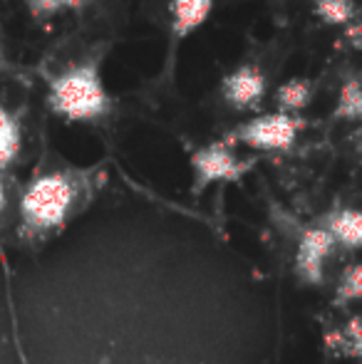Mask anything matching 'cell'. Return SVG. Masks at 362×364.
<instances>
[{"instance_id":"1","label":"cell","mask_w":362,"mask_h":364,"mask_svg":"<svg viewBox=\"0 0 362 364\" xmlns=\"http://www.w3.org/2000/svg\"><path fill=\"white\" fill-rule=\"evenodd\" d=\"M48 107L55 117L75 124L105 119L112 112V95L105 85L100 63L82 60L55 75L48 85Z\"/></svg>"},{"instance_id":"2","label":"cell","mask_w":362,"mask_h":364,"mask_svg":"<svg viewBox=\"0 0 362 364\" xmlns=\"http://www.w3.org/2000/svg\"><path fill=\"white\" fill-rule=\"evenodd\" d=\"M80 198V176L73 171L38 173L20 196V216L30 230H53L75 211Z\"/></svg>"},{"instance_id":"3","label":"cell","mask_w":362,"mask_h":364,"mask_svg":"<svg viewBox=\"0 0 362 364\" xmlns=\"http://www.w3.org/2000/svg\"><path fill=\"white\" fill-rule=\"evenodd\" d=\"M305 122L303 117L285 114V112H268V114H256L238 124L231 132L228 141H238V144L256 149V151L266 154H280L290 151L298 141L300 132H303Z\"/></svg>"},{"instance_id":"4","label":"cell","mask_w":362,"mask_h":364,"mask_svg":"<svg viewBox=\"0 0 362 364\" xmlns=\"http://www.w3.org/2000/svg\"><path fill=\"white\" fill-rule=\"evenodd\" d=\"M251 161H241L231 149V141H211L191 154L193 191L211 186V183L238 181L248 171Z\"/></svg>"},{"instance_id":"5","label":"cell","mask_w":362,"mask_h":364,"mask_svg":"<svg viewBox=\"0 0 362 364\" xmlns=\"http://www.w3.org/2000/svg\"><path fill=\"white\" fill-rule=\"evenodd\" d=\"M268 92V77L258 65H238L221 80V97L228 107L243 112L261 105Z\"/></svg>"},{"instance_id":"6","label":"cell","mask_w":362,"mask_h":364,"mask_svg":"<svg viewBox=\"0 0 362 364\" xmlns=\"http://www.w3.org/2000/svg\"><path fill=\"white\" fill-rule=\"evenodd\" d=\"M335 248V240L323 225H313L303 233L298 245V273L308 283H318L323 278V265Z\"/></svg>"},{"instance_id":"7","label":"cell","mask_w":362,"mask_h":364,"mask_svg":"<svg viewBox=\"0 0 362 364\" xmlns=\"http://www.w3.org/2000/svg\"><path fill=\"white\" fill-rule=\"evenodd\" d=\"M213 3L216 0H171L169 13H171V33H174V38L186 40L196 30H201L208 23V18H211Z\"/></svg>"},{"instance_id":"8","label":"cell","mask_w":362,"mask_h":364,"mask_svg":"<svg viewBox=\"0 0 362 364\" xmlns=\"http://www.w3.org/2000/svg\"><path fill=\"white\" fill-rule=\"evenodd\" d=\"M335 243L345 248H358L362 243V216L355 208H338L328 216L323 225Z\"/></svg>"},{"instance_id":"9","label":"cell","mask_w":362,"mask_h":364,"mask_svg":"<svg viewBox=\"0 0 362 364\" xmlns=\"http://www.w3.org/2000/svg\"><path fill=\"white\" fill-rule=\"evenodd\" d=\"M313 82L305 80V77H293L275 90V107H278V112L300 117V112L313 102Z\"/></svg>"},{"instance_id":"10","label":"cell","mask_w":362,"mask_h":364,"mask_svg":"<svg viewBox=\"0 0 362 364\" xmlns=\"http://www.w3.org/2000/svg\"><path fill=\"white\" fill-rule=\"evenodd\" d=\"M20 146H23L20 122L15 119L13 112L0 107V171L13 166L15 159L20 156Z\"/></svg>"},{"instance_id":"11","label":"cell","mask_w":362,"mask_h":364,"mask_svg":"<svg viewBox=\"0 0 362 364\" xmlns=\"http://www.w3.org/2000/svg\"><path fill=\"white\" fill-rule=\"evenodd\" d=\"M313 10L320 23L330 25V28L345 30L358 20V10H355L353 0H313Z\"/></svg>"},{"instance_id":"12","label":"cell","mask_w":362,"mask_h":364,"mask_svg":"<svg viewBox=\"0 0 362 364\" xmlns=\"http://www.w3.org/2000/svg\"><path fill=\"white\" fill-rule=\"evenodd\" d=\"M333 114L345 122H358L362 117V90L358 77H350L348 82H343Z\"/></svg>"},{"instance_id":"13","label":"cell","mask_w":362,"mask_h":364,"mask_svg":"<svg viewBox=\"0 0 362 364\" xmlns=\"http://www.w3.org/2000/svg\"><path fill=\"white\" fill-rule=\"evenodd\" d=\"M82 5L85 0H28V8L40 18H53V15L65 13V10H78Z\"/></svg>"},{"instance_id":"14","label":"cell","mask_w":362,"mask_h":364,"mask_svg":"<svg viewBox=\"0 0 362 364\" xmlns=\"http://www.w3.org/2000/svg\"><path fill=\"white\" fill-rule=\"evenodd\" d=\"M360 268L358 265H353V268L348 270V275L343 278V285H340V297H345V300H358L360 297Z\"/></svg>"},{"instance_id":"15","label":"cell","mask_w":362,"mask_h":364,"mask_svg":"<svg viewBox=\"0 0 362 364\" xmlns=\"http://www.w3.org/2000/svg\"><path fill=\"white\" fill-rule=\"evenodd\" d=\"M5 201H8V196H5V183H3V178H0V216H3V211H5Z\"/></svg>"}]
</instances>
